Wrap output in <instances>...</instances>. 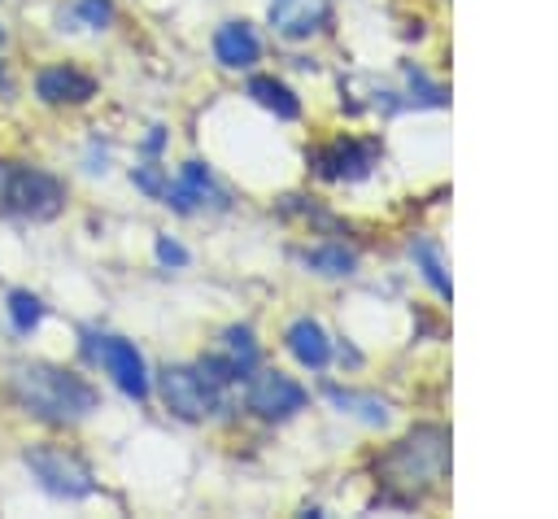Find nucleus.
<instances>
[{"label": "nucleus", "mask_w": 558, "mask_h": 519, "mask_svg": "<svg viewBox=\"0 0 558 519\" xmlns=\"http://www.w3.org/2000/svg\"><path fill=\"white\" fill-rule=\"evenodd\" d=\"M131 179H135V188L148 192V196H161V192H166V174H161V166H135Z\"/></svg>", "instance_id": "21"}, {"label": "nucleus", "mask_w": 558, "mask_h": 519, "mask_svg": "<svg viewBox=\"0 0 558 519\" xmlns=\"http://www.w3.org/2000/svg\"><path fill=\"white\" fill-rule=\"evenodd\" d=\"M9 318H13V327L26 336V331L39 327V318H44V301H39L35 292H26V288H13V292H9Z\"/></svg>", "instance_id": "17"}, {"label": "nucleus", "mask_w": 558, "mask_h": 519, "mask_svg": "<svg viewBox=\"0 0 558 519\" xmlns=\"http://www.w3.org/2000/svg\"><path fill=\"white\" fill-rule=\"evenodd\" d=\"M222 349H227V358L235 362V371H240V375H248V371L257 366V340H253V331H248V327H227Z\"/></svg>", "instance_id": "18"}, {"label": "nucleus", "mask_w": 558, "mask_h": 519, "mask_svg": "<svg viewBox=\"0 0 558 519\" xmlns=\"http://www.w3.org/2000/svg\"><path fill=\"white\" fill-rule=\"evenodd\" d=\"M74 17H78L83 26H92V31H100V26H109L113 4H109V0H78V4H74Z\"/></svg>", "instance_id": "20"}, {"label": "nucleus", "mask_w": 558, "mask_h": 519, "mask_svg": "<svg viewBox=\"0 0 558 519\" xmlns=\"http://www.w3.org/2000/svg\"><path fill=\"white\" fill-rule=\"evenodd\" d=\"M35 92L44 105H87L96 96V79L83 74L78 65H48V70H39Z\"/></svg>", "instance_id": "9"}, {"label": "nucleus", "mask_w": 558, "mask_h": 519, "mask_svg": "<svg viewBox=\"0 0 558 519\" xmlns=\"http://www.w3.org/2000/svg\"><path fill=\"white\" fill-rule=\"evenodd\" d=\"M9 393L39 423H78L100 406V393L78 371L52 362H17L9 371Z\"/></svg>", "instance_id": "1"}, {"label": "nucleus", "mask_w": 558, "mask_h": 519, "mask_svg": "<svg viewBox=\"0 0 558 519\" xmlns=\"http://www.w3.org/2000/svg\"><path fill=\"white\" fill-rule=\"evenodd\" d=\"M157 257H161L166 266H187V249H183V244H174L170 236H161V240H157Z\"/></svg>", "instance_id": "22"}, {"label": "nucleus", "mask_w": 558, "mask_h": 519, "mask_svg": "<svg viewBox=\"0 0 558 519\" xmlns=\"http://www.w3.org/2000/svg\"><path fill=\"white\" fill-rule=\"evenodd\" d=\"M244 406L257 419H292L305 406V388L283 371H257L244 388Z\"/></svg>", "instance_id": "6"}, {"label": "nucleus", "mask_w": 558, "mask_h": 519, "mask_svg": "<svg viewBox=\"0 0 558 519\" xmlns=\"http://www.w3.org/2000/svg\"><path fill=\"white\" fill-rule=\"evenodd\" d=\"M301 262L310 266V270H318V275H353V266H357V257L344 249V244H323V249H305L301 253Z\"/></svg>", "instance_id": "16"}, {"label": "nucleus", "mask_w": 558, "mask_h": 519, "mask_svg": "<svg viewBox=\"0 0 558 519\" xmlns=\"http://www.w3.org/2000/svg\"><path fill=\"white\" fill-rule=\"evenodd\" d=\"M248 96H253L262 109H270L275 118H283V122H292V118L301 113V100L292 96V87H288V83H279V79H270V74L248 79Z\"/></svg>", "instance_id": "14"}, {"label": "nucleus", "mask_w": 558, "mask_h": 519, "mask_svg": "<svg viewBox=\"0 0 558 519\" xmlns=\"http://www.w3.org/2000/svg\"><path fill=\"white\" fill-rule=\"evenodd\" d=\"M214 52H218V61H222L227 70H248V65L262 57V39L253 35L248 22H227V26H218V35H214Z\"/></svg>", "instance_id": "11"}, {"label": "nucleus", "mask_w": 558, "mask_h": 519, "mask_svg": "<svg viewBox=\"0 0 558 519\" xmlns=\"http://www.w3.org/2000/svg\"><path fill=\"white\" fill-rule=\"evenodd\" d=\"M445 462H449V436L445 427H418L410 432L384 462V484H410V488H423L432 480L445 475Z\"/></svg>", "instance_id": "3"}, {"label": "nucleus", "mask_w": 558, "mask_h": 519, "mask_svg": "<svg viewBox=\"0 0 558 519\" xmlns=\"http://www.w3.org/2000/svg\"><path fill=\"white\" fill-rule=\"evenodd\" d=\"M161 401H166L170 414H179V419H187V423L209 419V414L222 406L218 388H214L196 366H166V371H161Z\"/></svg>", "instance_id": "5"}, {"label": "nucleus", "mask_w": 558, "mask_h": 519, "mask_svg": "<svg viewBox=\"0 0 558 519\" xmlns=\"http://www.w3.org/2000/svg\"><path fill=\"white\" fill-rule=\"evenodd\" d=\"M323 397H327L336 410H344V414H357L362 423H388V406H384L379 397H366V393H349V388H336V384H327V388H323Z\"/></svg>", "instance_id": "15"}, {"label": "nucleus", "mask_w": 558, "mask_h": 519, "mask_svg": "<svg viewBox=\"0 0 558 519\" xmlns=\"http://www.w3.org/2000/svg\"><path fill=\"white\" fill-rule=\"evenodd\" d=\"M22 458H26L31 475L44 484V493H52V497H70L74 502V497H87L96 488L87 462L78 454H70L65 445H31Z\"/></svg>", "instance_id": "4"}, {"label": "nucleus", "mask_w": 558, "mask_h": 519, "mask_svg": "<svg viewBox=\"0 0 558 519\" xmlns=\"http://www.w3.org/2000/svg\"><path fill=\"white\" fill-rule=\"evenodd\" d=\"M161 144H166V131H161V126H153V131H148V140H144V153H157Z\"/></svg>", "instance_id": "23"}, {"label": "nucleus", "mask_w": 558, "mask_h": 519, "mask_svg": "<svg viewBox=\"0 0 558 519\" xmlns=\"http://www.w3.org/2000/svg\"><path fill=\"white\" fill-rule=\"evenodd\" d=\"M96 358L105 362V371L113 375V384H118L126 397H135V401L148 397V366H144L140 349H135L131 340H122V336H100Z\"/></svg>", "instance_id": "7"}, {"label": "nucleus", "mask_w": 558, "mask_h": 519, "mask_svg": "<svg viewBox=\"0 0 558 519\" xmlns=\"http://www.w3.org/2000/svg\"><path fill=\"white\" fill-rule=\"evenodd\" d=\"M371 166H375V153L362 140H331L327 148L314 153V170L323 179H349L353 183V179H366Z\"/></svg>", "instance_id": "8"}, {"label": "nucleus", "mask_w": 558, "mask_h": 519, "mask_svg": "<svg viewBox=\"0 0 558 519\" xmlns=\"http://www.w3.org/2000/svg\"><path fill=\"white\" fill-rule=\"evenodd\" d=\"M0 209L31 222H48L65 209V183L39 166L0 161Z\"/></svg>", "instance_id": "2"}, {"label": "nucleus", "mask_w": 558, "mask_h": 519, "mask_svg": "<svg viewBox=\"0 0 558 519\" xmlns=\"http://www.w3.org/2000/svg\"><path fill=\"white\" fill-rule=\"evenodd\" d=\"M323 17H327V4H323V0H270V22H275V31L288 35V39L314 35Z\"/></svg>", "instance_id": "12"}, {"label": "nucleus", "mask_w": 558, "mask_h": 519, "mask_svg": "<svg viewBox=\"0 0 558 519\" xmlns=\"http://www.w3.org/2000/svg\"><path fill=\"white\" fill-rule=\"evenodd\" d=\"M166 205L174 209V214H192L196 205H205V201H214V205H227L222 201V192L214 188V179H209V170H205V161H187L183 166V174H179V183H166Z\"/></svg>", "instance_id": "10"}, {"label": "nucleus", "mask_w": 558, "mask_h": 519, "mask_svg": "<svg viewBox=\"0 0 558 519\" xmlns=\"http://www.w3.org/2000/svg\"><path fill=\"white\" fill-rule=\"evenodd\" d=\"M410 257L418 262L423 279H427L440 297H449V275H445V266H440V257H436V244H432V240H418V244H410Z\"/></svg>", "instance_id": "19"}, {"label": "nucleus", "mask_w": 558, "mask_h": 519, "mask_svg": "<svg viewBox=\"0 0 558 519\" xmlns=\"http://www.w3.org/2000/svg\"><path fill=\"white\" fill-rule=\"evenodd\" d=\"M0 92H9V79H4V70H0Z\"/></svg>", "instance_id": "24"}, {"label": "nucleus", "mask_w": 558, "mask_h": 519, "mask_svg": "<svg viewBox=\"0 0 558 519\" xmlns=\"http://www.w3.org/2000/svg\"><path fill=\"white\" fill-rule=\"evenodd\" d=\"M288 349H292V358H296L301 366H310V371L327 366V358H331V340H327V331H323L314 318H296V323L288 327Z\"/></svg>", "instance_id": "13"}]
</instances>
